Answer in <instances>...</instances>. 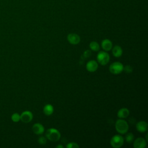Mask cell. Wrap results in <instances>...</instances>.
<instances>
[{
	"instance_id": "obj_1",
	"label": "cell",
	"mask_w": 148,
	"mask_h": 148,
	"mask_svg": "<svg viewBox=\"0 0 148 148\" xmlns=\"http://www.w3.org/2000/svg\"><path fill=\"white\" fill-rule=\"evenodd\" d=\"M115 128L119 134H124L127 132L129 126L125 120L123 119H120L116 121L115 123Z\"/></svg>"
},
{
	"instance_id": "obj_2",
	"label": "cell",
	"mask_w": 148,
	"mask_h": 148,
	"mask_svg": "<svg viewBox=\"0 0 148 148\" xmlns=\"http://www.w3.org/2000/svg\"><path fill=\"white\" fill-rule=\"evenodd\" d=\"M46 138L52 142H56L60 140L61 138L60 132L56 128H49L46 132Z\"/></svg>"
},
{
	"instance_id": "obj_3",
	"label": "cell",
	"mask_w": 148,
	"mask_h": 148,
	"mask_svg": "<svg viewBox=\"0 0 148 148\" xmlns=\"http://www.w3.org/2000/svg\"><path fill=\"white\" fill-rule=\"evenodd\" d=\"M98 62L102 65H106L110 60V57L108 53L104 51H100L97 56Z\"/></svg>"
},
{
	"instance_id": "obj_4",
	"label": "cell",
	"mask_w": 148,
	"mask_h": 148,
	"mask_svg": "<svg viewBox=\"0 0 148 148\" xmlns=\"http://www.w3.org/2000/svg\"><path fill=\"white\" fill-rule=\"evenodd\" d=\"M123 68L124 66L122 63L120 62H114L111 64L109 66V69L112 73L114 75H118L123 72Z\"/></svg>"
},
{
	"instance_id": "obj_5",
	"label": "cell",
	"mask_w": 148,
	"mask_h": 148,
	"mask_svg": "<svg viewBox=\"0 0 148 148\" xmlns=\"http://www.w3.org/2000/svg\"><path fill=\"white\" fill-rule=\"evenodd\" d=\"M124 138L120 135H115L110 139V145L113 147L119 148L124 144Z\"/></svg>"
},
{
	"instance_id": "obj_6",
	"label": "cell",
	"mask_w": 148,
	"mask_h": 148,
	"mask_svg": "<svg viewBox=\"0 0 148 148\" xmlns=\"http://www.w3.org/2000/svg\"><path fill=\"white\" fill-rule=\"evenodd\" d=\"M33 119V114L30 111H24L20 115V120L25 123H27L30 122Z\"/></svg>"
},
{
	"instance_id": "obj_7",
	"label": "cell",
	"mask_w": 148,
	"mask_h": 148,
	"mask_svg": "<svg viewBox=\"0 0 148 148\" xmlns=\"http://www.w3.org/2000/svg\"><path fill=\"white\" fill-rule=\"evenodd\" d=\"M67 40L72 45H77L80 42V38L76 34H69L67 36Z\"/></svg>"
},
{
	"instance_id": "obj_8",
	"label": "cell",
	"mask_w": 148,
	"mask_h": 148,
	"mask_svg": "<svg viewBox=\"0 0 148 148\" xmlns=\"http://www.w3.org/2000/svg\"><path fill=\"white\" fill-rule=\"evenodd\" d=\"M86 69L90 72L96 71L98 68V64L95 60H90L86 64Z\"/></svg>"
},
{
	"instance_id": "obj_9",
	"label": "cell",
	"mask_w": 148,
	"mask_h": 148,
	"mask_svg": "<svg viewBox=\"0 0 148 148\" xmlns=\"http://www.w3.org/2000/svg\"><path fill=\"white\" fill-rule=\"evenodd\" d=\"M133 146L135 148H145L146 146V141L143 138H138L134 140Z\"/></svg>"
},
{
	"instance_id": "obj_10",
	"label": "cell",
	"mask_w": 148,
	"mask_h": 148,
	"mask_svg": "<svg viewBox=\"0 0 148 148\" xmlns=\"http://www.w3.org/2000/svg\"><path fill=\"white\" fill-rule=\"evenodd\" d=\"M32 130L33 132L36 135H41L45 131L44 127L40 123H35L33 125Z\"/></svg>"
},
{
	"instance_id": "obj_11",
	"label": "cell",
	"mask_w": 148,
	"mask_h": 148,
	"mask_svg": "<svg viewBox=\"0 0 148 148\" xmlns=\"http://www.w3.org/2000/svg\"><path fill=\"white\" fill-rule=\"evenodd\" d=\"M136 128L140 132H145L147 130V123L145 121H140L136 123Z\"/></svg>"
},
{
	"instance_id": "obj_12",
	"label": "cell",
	"mask_w": 148,
	"mask_h": 148,
	"mask_svg": "<svg viewBox=\"0 0 148 148\" xmlns=\"http://www.w3.org/2000/svg\"><path fill=\"white\" fill-rule=\"evenodd\" d=\"M101 46L102 48L105 50V51H109L112 49V42L108 39H103L102 42H101Z\"/></svg>"
},
{
	"instance_id": "obj_13",
	"label": "cell",
	"mask_w": 148,
	"mask_h": 148,
	"mask_svg": "<svg viewBox=\"0 0 148 148\" xmlns=\"http://www.w3.org/2000/svg\"><path fill=\"white\" fill-rule=\"evenodd\" d=\"M130 114V110L127 108H123L119 110L117 112V117L120 119H124L127 117Z\"/></svg>"
},
{
	"instance_id": "obj_14",
	"label": "cell",
	"mask_w": 148,
	"mask_h": 148,
	"mask_svg": "<svg viewBox=\"0 0 148 148\" xmlns=\"http://www.w3.org/2000/svg\"><path fill=\"white\" fill-rule=\"evenodd\" d=\"M112 54L113 56L115 57H121L123 54V50L121 47L119 45L114 46L113 48L112 49Z\"/></svg>"
},
{
	"instance_id": "obj_15",
	"label": "cell",
	"mask_w": 148,
	"mask_h": 148,
	"mask_svg": "<svg viewBox=\"0 0 148 148\" xmlns=\"http://www.w3.org/2000/svg\"><path fill=\"white\" fill-rule=\"evenodd\" d=\"M43 111L45 115L50 116L54 112V108L51 104H47L44 106Z\"/></svg>"
},
{
	"instance_id": "obj_16",
	"label": "cell",
	"mask_w": 148,
	"mask_h": 148,
	"mask_svg": "<svg viewBox=\"0 0 148 148\" xmlns=\"http://www.w3.org/2000/svg\"><path fill=\"white\" fill-rule=\"evenodd\" d=\"M89 46L90 49L94 51H98L99 50V49H100V46L99 44L95 41L91 42Z\"/></svg>"
},
{
	"instance_id": "obj_17",
	"label": "cell",
	"mask_w": 148,
	"mask_h": 148,
	"mask_svg": "<svg viewBox=\"0 0 148 148\" xmlns=\"http://www.w3.org/2000/svg\"><path fill=\"white\" fill-rule=\"evenodd\" d=\"M134 136L133 135L132 133L131 132H130V133H128L126 135H125V140L127 143H131L133 140H134Z\"/></svg>"
},
{
	"instance_id": "obj_18",
	"label": "cell",
	"mask_w": 148,
	"mask_h": 148,
	"mask_svg": "<svg viewBox=\"0 0 148 148\" xmlns=\"http://www.w3.org/2000/svg\"><path fill=\"white\" fill-rule=\"evenodd\" d=\"M12 120L13 122H18L20 120V115L17 113H15L12 116Z\"/></svg>"
},
{
	"instance_id": "obj_19",
	"label": "cell",
	"mask_w": 148,
	"mask_h": 148,
	"mask_svg": "<svg viewBox=\"0 0 148 148\" xmlns=\"http://www.w3.org/2000/svg\"><path fill=\"white\" fill-rule=\"evenodd\" d=\"M123 71H124L127 73H131L132 72L133 69H132V66L131 65H127L125 66H124Z\"/></svg>"
},
{
	"instance_id": "obj_20",
	"label": "cell",
	"mask_w": 148,
	"mask_h": 148,
	"mask_svg": "<svg viewBox=\"0 0 148 148\" xmlns=\"http://www.w3.org/2000/svg\"><path fill=\"white\" fill-rule=\"evenodd\" d=\"M66 147L67 148H76V147H79V145H77V143L75 142H70L66 145Z\"/></svg>"
},
{
	"instance_id": "obj_21",
	"label": "cell",
	"mask_w": 148,
	"mask_h": 148,
	"mask_svg": "<svg viewBox=\"0 0 148 148\" xmlns=\"http://www.w3.org/2000/svg\"><path fill=\"white\" fill-rule=\"evenodd\" d=\"M38 142L40 145H45L47 142V140H46V138L44 136H40L39 138L38 139Z\"/></svg>"
},
{
	"instance_id": "obj_22",
	"label": "cell",
	"mask_w": 148,
	"mask_h": 148,
	"mask_svg": "<svg viewBox=\"0 0 148 148\" xmlns=\"http://www.w3.org/2000/svg\"><path fill=\"white\" fill-rule=\"evenodd\" d=\"M91 51L89 50H86V51L84 52V53H83V57H84V58H88V57H89L91 56Z\"/></svg>"
},
{
	"instance_id": "obj_23",
	"label": "cell",
	"mask_w": 148,
	"mask_h": 148,
	"mask_svg": "<svg viewBox=\"0 0 148 148\" xmlns=\"http://www.w3.org/2000/svg\"><path fill=\"white\" fill-rule=\"evenodd\" d=\"M56 147H57V148H63L64 147H63V146H62V145H57V146H56Z\"/></svg>"
}]
</instances>
